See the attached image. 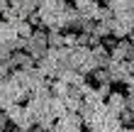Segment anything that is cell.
Instances as JSON below:
<instances>
[{"label": "cell", "mask_w": 134, "mask_h": 132, "mask_svg": "<svg viewBox=\"0 0 134 132\" xmlns=\"http://www.w3.org/2000/svg\"><path fill=\"white\" fill-rule=\"evenodd\" d=\"M107 7L112 12H122V10H129V7H134V0H105Z\"/></svg>", "instance_id": "14"}, {"label": "cell", "mask_w": 134, "mask_h": 132, "mask_svg": "<svg viewBox=\"0 0 134 132\" xmlns=\"http://www.w3.org/2000/svg\"><path fill=\"white\" fill-rule=\"evenodd\" d=\"M78 12H81L83 17H88V20H98V12H100V3H98V0H90L88 5L78 7Z\"/></svg>", "instance_id": "11"}, {"label": "cell", "mask_w": 134, "mask_h": 132, "mask_svg": "<svg viewBox=\"0 0 134 132\" xmlns=\"http://www.w3.org/2000/svg\"><path fill=\"white\" fill-rule=\"evenodd\" d=\"M15 71V66L10 64V59L7 61H0V81H5V78H10V73Z\"/></svg>", "instance_id": "18"}, {"label": "cell", "mask_w": 134, "mask_h": 132, "mask_svg": "<svg viewBox=\"0 0 134 132\" xmlns=\"http://www.w3.org/2000/svg\"><path fill=\"white\" fill-rule=\"evenodd\" d=\"M129 32H132V25H127V22H122V20H117V17L110 20V37H115V39H124V37H129Z\"/></svg>", "instance_id": "6"}, {"label": "cell", "mask_w": 134, "mask_h": 132, "mask_svg": "<svg viewBox=\"0 0 134 132\" xmlns=\"http://www.w3.org/2000/svg\"><path fill=\"white\" fill-rule=\"evenodd\" d=\"M68 83L66 81H61V78H54L51 81V96H59V98H64V96H68Z\"/></svg>", "instance_id": "13"}, {"label": "cell", "mask_w": 134, "mask_h": 132, "mask_svg": "<svg viewBox=\"0 0 134 132\" xmlns=\"http://www.w3.org/2000/svg\"><path fill=\"white\" fill-rule=\"evenodd\" d=\"M7 125H10V120H7L5 110H0V130H7Z\"/></svg>", "instance_id": "22"}, {"label": "cell", "mask_w": 134, "mask_h": 132, "mask_svg": "<svg viewBox=\"0 0 134 132\" xmlns=\"http://www.w3.org/2000/svg\"><path fill=\"white\" fill-rule=\"evenodd\" d=\"M37 68H39V71H42L49 81H54V78H56V73H59V64L49 56V54H44V56L37 61Z\"/></svg>", "instance_id": "4"}, {"label": "cell", "mask_w": 134, "mask_h": 132, "mask_svg": "<svg viewBox=\"0 0 134 132\" xmlns=\"http://www.w3.org/2000/svg\"><path fill=\"white\" fill-rule=\"evenodd\" d=\"M110 56L120 59V61L134 59V42L129 39V37H124V39H115V44L110 46Z\"/></svg>", "instance_id": "2"}, {"label": "cell", "mask_w": 134, "mask_h": 132, "mask_svg": "<svg viewBox=\"0 0 134 132\" xmlns=\"http://www.w3.org/2000/svg\"><path fill=\"white\" fill-rule=\"evenodd\" d=\"M129 39H132V42H134V27H132V32H129Z\"/></svg>", "instance_id": "24"}, {"label": "cell", "mask_w": 134, "mask_h": 132, "mask_svg": "<svg viewBox=\"0 0 134 132\" xmlns=\"http://www.w3.org/2000/svg\"><path fill=\"white\" fill-rule=\"evenodd\" d=\"M46 46H64V29H46Z\"/></svg>", "instance_id": "12"}, {"label": "cell", "mask_w": 134, "mask_h": 132, "mask_svg": "<svg viewBox=\"0 0 134 132\" xmlns=\"http://www.w3.org/2000/svg\"><path fill=\"white\" fill-rule=\"evenodd\" d=\"M10 64H12L15 68H32V66H37V61H34L32 56H29V54H27L25 49H17V51H12Z\"/></svg>", "instance_id": "5"}, {"label": "cell", "mask_w": 134, "mask_h": 132, "mask_svg": "<svg viewBox=\"0 0 134 132\" xmlns=\"http://www.w3.org/2000/svg\"><path fill=\"white\" fill-rule=\"evenodd\" d=\"M32 32H34V25H32L29 20H20V22H17V34H20V37L29 39V37H32Z\"/></svg>", "instance_id": "15"}, {"label": "cell", "mask_w": 134, "mask_h": 132, "mask_svg": "<svg viewBox=\"0 0 134 132\" xmlns=\"http://www.w3.org/2000/svg\"><path fill=\"white\" fill-rule=\"evenodd\" d=\"M90 76H93V78H95L98 83H110V71H107L105 66H98V68H95V71H93Z\"/></svg>", "instance_id": "16"}, {"label": "cell", "mask_w": 134, "mask_h": 132, "mask_svg": "<svg viewBox=\"0 0 134 132\" xmlns=\"http://www.w3.org/2000/svg\"><path fill=\"white\" fill-rule=\"evenodd\" d=\"M105 105H107L110 113L120 115L122 110H127V93H122V91H110V96L105 98Z\"/></svg>", "instance_id": "3"}, {"label": "cell", "mask_w": 134, "mask_h": 132, "mask_svg": "<svg viewBox=\"0 0 134 132\" xmlns=\"http://www.w3.org/2000/svg\"><path fill=\"white\" fill-rule=\"evenodd\" d=\"M17 25H12V22H5L0 20V42H10L15 44V39H17Z\"/></svg>", "instance_id": "7"}, {"label": "cell", "mask_w": 134, "mask_h": 132, "mask_svg": "<svg viewBox=\"0 0 134 132\" xmlns=\"http://www.w3.org/2000/svg\"><path fill=\"white\" fill-rule=\"evenodd\" d=\"M124 86H127V93H129V96H134V73L124 81Z\"/></svg>", "instance_id": "21"}, {"label": "cell", "mask_w": 134, "mask_h": 132, "mask_svg": "<svg viewBox=\"0 0 134 132\" xmlns=\"http://www.w3.org/2000/svg\"><path fill=\"white\" fill-rule=\"evenodd\" d=\"M112 17H115V12L110 10L107 5H100V12H98V20H112ZM98 20H95V22H98Z\"/></svg>", "instance_id": "19"}, {"label": "cell", "mask_w": 134, "mask_h": 132, "mask_svg": "<svg viewBox=\"0 0 134 132\" xmlns=\"http://www.w3.org/2000/svg\"><path fill=\"white\" fill-rule=\"evenodd\" d=\"M132 66H134V59H132Z\"/></svg>", "instance_id": "25"}, {"label": "cell", "mask_w": 134, "mask_h": 132, "mask_svg": "<svg viewBox=\"0 0 134 132\" xmlns=\"http://www.w3.org/2000/svg\"><path fill=\"white\" fill-rule=\"evenodd\" d=\"M10 5H12V7H17L22 17H29L32 12L39 10V3H37V0H10Z\"/></svg>", "instance_id": "8"}, {"label": "cell", "mask_w": 134, "mask_h": 132, "mask_svg": "<svg viewBox=\"0 0 134 132\" xmlns=\"http://www.w3.org/2000/svg\"><path fill=\"white\" fill-rule=\"evenodd\" d=\"M54 125H56V130H61V132H85L81 113H66V115H61Z\"/></svg>", "instance_id": "1"}, {"label": "cell", "mask_w": 134, "mask_h": 132, "mask_svg": "<svg viewBox=\"0 0 134 132\" xmlns=\"http://www.w3.org/2000/svg\"><path fill=\"white\" fill-rule=\"evenodd\" d=\"M27 20L32 22L34 27H42V15H39V10H37V12H32V15H29V17H27Z\"/></svg>", "instance_id": "20"}, {"label": "cell", "mask_w": 134, "mask_h": 132, "mask_svg": "<svg viewBox=\"0 0 134 132\" xmlns=\"http://www.w3.org/2000/svg\"><path fill=\"white\" fill-rule=\"evenodd\" d=\"M88 3H90V0H71L73 7H83V5H88Z\"/></svg>", "instance_id": "23"}, {"label": "cell", "mask_w": 134, "mask_h": 132, "mask_svg": "<svg viewBox=\"0 0 134 132\" xmlns=\"http://www.w3.org/2000/svg\"><path fill=\"white\" fill-rule=\"evenodd\" d=\"M12 51H15V46L10 42H0V61H7L12 56Z\"/></svg>", "instance_id": "17"}, {"label": "cell", "mask_w": 134, "mask_h": 132, "mask_svg": "<svg viewBox=\"0 0 134 132\" xmlns=\"http://www.w3.org/2000/svg\"><path fill=\"white\" fill-rule=\"evenodd\" d=\"M49 113L54 115V118H61V115H66L68 110H66V103H64V98H59V96H51L49 98Z\"/></svg>", "instance_id": "9"}, {"label": "cell", "mask_w": 134, "mask_h": 132, "mask_svg": "<svg viewBox=\"0 0 134 132\" xmlns=\"http://www.w3.org/2000/svg\"><path fill=\"white\" fill-rule=\"evenodd\" d=\"M93 49V56H95V61H98V66H107V61H110V51H107V46L105 44H95V46H90Z\"/></svg>", "instance_id": "10"}]
</instances>
